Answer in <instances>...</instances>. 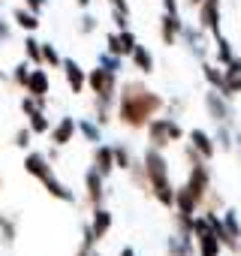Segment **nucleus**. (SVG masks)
I'll use <instances>...</instances> for the list:
<instances>
[{
	"label": "nucleus",
	"mask_w": 241,
	"mask_h": 256,
	"mask_svg": "<svg viewBox=\"0 0 241 256\" xmlns=\"http://www.w3.org/2000/svg\"><path fill=\"white\" fill-rule=\"evenodd\" d=\"M130 64H133L142 76H151V72H154V54H151L145 46H136V52L130 54Z\"/></svg>",
	"instance_id": "26"
},
{
	"label": "nucleus",
	"mask_w": 241,
	"mask_h": 256,
	"mask_svg": "<svg viewBox=\"0 0 241 256\" xmlns=\"http://www.w3.org/2000/svg\"><path fill=\"white\" fill-rule=\"evenodd\" d=\"M127 175H130V181H133V184H136V187H139V190L148 196V199H154V196H151V181H148V169H145V160H142V163H133Z\"/></svg>",
	"instance_id": "27"
},
{
	"label": "nucleus",
	"mask_w": 241,
	"mask_h": 256,
	"mask_svg": "<svg viewBox=\"0 0 241 256\" xmlns=\"http://www.w3.org/2000/svg\"><path fill=\"white\" fill-rule=\"evenodd\" d=\"M0 4H4V0H0Z\"/></svg>",
	"instance_id": "53"
},
{
	"label": "nucleus",
	"mask_w": 241,
	"mask_h": 256,
	"mask_svg": "<svg viewBox=\"0 0 241 256\" xmlns=\"http://www.w3.org/2000/svg\"><path fill=\"white\" fill-rule=\"evenodd\" d=\"M96 64H100L102 70H108V72H120V70H124V58H120V54H112L108 48H106V52H100Z\"/></svg>",
	"instance_id": "34"
},
{
	"label": "nucleus",
	"mask_w": 241,
	"mask_h": 256,
	"mask_svg": "<svg viewBox=\"0 0 241 256\" xmlns=\"http://www.w3.org/2000/svg\"><path fill=\"white\" fill-rule=\"evenodd\" d=\"M106 48L112 52V54H120V58H130L133 52H136V46H139V40H136V34L127 28V30H114V34H108L106 36Z\"/></svg>",
	"instance_id": "9"
},
{
	"label": "nucleus",
	"mask_w": 241,
	"mask_h": 256,
	"mask_svg": "<svg viewBox=\"0 0 241 256\" xmlns=\"http://www.w3.org/2000/svg\"><path fill=\"white\" fill-rule=\"evenodd\" d=\"M12 22H16L24 34H36V30H40V16L30 12L28 6H18V10L12 12Z\"/></svg>",
	"instance_id": "23"
},
{
	"label": "nucleus",
	"mask_w": 241,
	"mask_h": 256,
	"mask_svg": "<svg viewBox=\"0 0 241 256\" xmlns=\"http://www.w3.org/2000/svg\"><path fill=\"white\" fill-rule=\"evenodd\" d=\"M214 142L223 154H232L235 151V136L229 133V124H217V133H214Z\"/></svg>",
	"instance_id": "30"
},
{
	"label": "nucleus",
	"mask_w": 241,
	"mask_h": 256,
	"mask_svg": "<svg viewBox=\"0 0 241 256\" xmlns=\"http://www.w3.org/2000/svg\"><path fill=\"white\" fill-rule=\"evenodd\" d=\"M78 136H84V142L100 145V142H102V126H100L94 118H82V120H78Z\"/></svg>",
	"instance_id": "28"
},
{
	"label": "nucleus",
	"mask_w": 241,
	"mask_h": 256,
	"mask_svg": "<svg viewBox=\"0 0 241 256\" xmlns=\"http://www.w3.org/2000/svg\"><path fill=\"white\" fill-rule=\"evenodd\" d=\"M96 24H100V18H94V16H84V18L78 22V36H90V34L96 30Z\"/></svg>",
	"instance_id": "41"
},
{
	"label": "nucleus",
	"mask_w": 241,
	"mask_h": 256,
	"mask_svg": "<svg viewBox=\"0 0 241 256\" xmlns=\"http://www.w3.org/2000/svg\"><path fill=\"white\" fill-rule=\"evenodd\" d=\"M88 88L94 90V96L118 100V90H120V84H118V72H108V70H102V66L96 64V70L88 72Z\"/></svg>",
	"instance_id": "5"
},
{
	"label": "nucleus",
	"mask_w": 241,
	"mask_h": 256,
	"mask_svg": "<svg viewBox=\"0 0 241 256\" xmlns=\"http://www.w3.org/2000/svg\"><path fill=\"white\" fill-rule=\"evenodd\" d=\"M223 96H238L241 94V58H235L229 66H223V88H220Z\"/></svg>",
	"instance_id": "13"
},
{
	"label": "nucleus",
	"mask_w": 241,
	"mask_h": 256,
	"mask_svg": "<svg viewBox=\"0 0 241 256\" xmlns=\"http://www.w3.org/2000/svg\"><path fill=\"white\" fill-rule=\"evenodd\" d=\"M172 211H184V214H199L202 211L199 202H196V196L187 190V184L184 187H175V208Z\"/></svg>",
	"instance_id": "21"
},
{
	"label": "nucleus",
	"mask_w": 241,
	"mask_h": 256,
	"mask_svg": "<svg viewBox=\"0 0 241 256\" xmlns=\"http://www.w3.org/2000/svg\"><path fill=\"white\" fill-rule=\"evenodd\" d=\"M84 196H88V202H90V208H100V205H106V196H108V190H106V178L90 166L88 172H84Z\"/></svg>",
	"instance_id": "7"
},
{
	"label": "nucleus",
	"mask_w": 241,
	"mask_h": 256,
	"mask_svg": "<svg viewBox=\"0 0 241 256\" xmlns=\"http://www.w3.org/2000/svg\"><path fill=\"white\" fill-rule=\"evenodd\" d=\"M108 4H112V6H120V4H127V0H108Z\"/></svg>",
	"instance_id": "50"
},
{
	"label": "nucleus",
	"mask_w": 241,
	"mask_h": 256,
	"mask_svg": "<svg viewBox=\"0 0 241 256\" xmlns=\"http://www.w3.org/2000/svg\"><path fill=\"white\" fill-rule=\"evenodd\" d=\"M28 94H34V96H48V90H52V78H48V72L46 70H34L30 72V82H28V88H24Z\"/></svg>",
	"instance_id": "20"
},
{
	"label": "nucleus",
	"mask_w": 241,
	"mask_h": 256,
	"mask_svg": "<svg viewBox=\"0 0 241 256\" xmlns=\"http://www.w3.org/2000/svg\"><path fill=\"white\" fill-rule=\"evenodd\" d=\"M181 30H184L181 16L163 12V18H160V40H163V46H175V42L181 40Z\"/></svg>",
	"instance_id": "14"
},
{
	"label": "nucleus",
	"mask_w": 241,
	"mask_h": 256,
	"mask_svg": "<svg viewBox=\"0 0 241 256\" xmlns=\"http://www.w3.org/2000/svg\"><path fill=\"white\" fill-rule=\"evenodd\" d=\"M187 139H190V145L211 163L214 160V154H217V142H214V136H208L205 130H190L187 133Z\"/></svg>",
	"instance_id": "17"
},
{
	"label": "nucleus",
	"mask_w": 241,
	"mask_h": 256,
	"mask_svg": "<svg viewBox=\"0 0 241 256\" xmlns=\"http://www.w3.org/2000/svg\"><path fill=\"white\" fill-rule=\"evenodd\" d=\"M202 28L199 24H184V30H181V40L187 42V48H190V54H196V58H202L205 54V42H202Z\"/></svg>",
	"instance_id": "19"
},
{
	"label": "nucleus",
	"mask_w": 241,
	"mask_h": 256,
	"mask_svg": "<svg viewBox=\"0 0 241 256\" xmlns=\"http://www.w3.org/2000/svg\"><path fill=\"white\" fill-rule=\"evenodd\" d=\"M163 12H169V16H178V0H163Z\"/></svg>",
	"instance_id": "43"
},
{
	"label": "nucleus",
	"mask_w": 241,
	"mask_h": 256,
	"mask_svg": "<svg viewBox=\"0 0 241 256\" xmlns=\"http://www.w3.org/2000/svg\"><path fill=\"white\" fill-rule=\"evenodd\" d=\"M214 60H217L220 66H229V64L235 60V48H232V42L223 36V30L214 36Z\"/></svg>",
	"instance_id": "22"
},
{
	"label": "nucleus",
	"mask_w": 241,
	"mask_h": 256,
	"mask_svg": "<svg viewBox=\"0 0 241 256\" xmlns=\"http://www.w3.org/2000/svg\"><path fill=\"white\" fill-rule=\"evenodd\" d=\"M24 6H28L30 12H36V16H40V12L48 6V0H24Z\"/></svg>",
	"instance_id": "42"
},
{
	"label": "nucleus",
	"mask_w": 241,
	"mask_h": 256,
	"mask_svg": "<svg viewBox=\"0 0 241 256\" xmlns=\"http://www.w3.org/2000/svg\"><path fill=\"white\" fill-rule=\"evenodd\" d=\"M94 169L102 178H108L118 169V163H114V145H96L94 148Z\"/></svg>",
	"instance_id": "15"
},
{
	"label": "nucleus",
	"mask_w": 241,
	"mask_h": 256,
	"mask_svg": "<svg viewBox=\"0 0 241 256\" xmlns=\"http://www.w3.org/2000/svg\"><path fill=\"white\" fill-rule=\"evenodd\" d=\"M223 223H226L229 235H232L235 241H241V223H238V211H235V208H226V211H223Z\"/></svg>",
	"instance_id": "38"
},
{
	"label": "nucleus",
	"mask_w": 241,
	"mask_h": 256,
	"mask_svg": "<svg viewBox=\"0 0 241 256\" xmlns=\"http://www.w3.org/2000/svg\"><path fill=\"white\" fill-rule=\"evenodd\" d=\"M118 256H136V250H133V247H124V250H120Z\"/></svg>",
	"instance_id": "48"
},
{
	"label": "nucleus",
	"mask_w": 241,
	"mask_h": 256,
	"mask_svg": "<svg viewBox=\"0 0 241 256\" xmlns=\"http://www.w3.org/2000/svg\"><path fill=\"white\" fill-rule=\"evenodd\" d=\"M202 4H205V0H187V6H190V10H199Z\"/></svg>",
	"instance_id": "47"
},
{
	"label": "nucleus",
	"mask_w": 241,
	"mask_h": 256,
	"mask_svg": "<svg viewBox=\"0 0 241 256\" xmlns=\"http://www.w3.org/2000/svg\"><path fill=\"white\" fill-rule=\"evenodd\" d=\"M24 172H28L30 178H36V181H46V178L54 175V166H52L48 154H42V151H28V154H24Z\"/></svg>",
	"instance_id": "8"
},
{
	"label": "nucleus",
	"mask_w": 241,
	"mask_h": 256,
	"mask_svg": "<svg viewBox=\"0 0 241 256\" xmlns=\"http://www.w3.org/2000/svg\"><path fill=\"white\" fill-rule=\"evenodd\" d=\"M166 106L169 100L151 90L145 82H124L118 90V120L130 130H145Z\"/></svg>",
	"instance_id": "1"
},
{
	"label": "nucleus",
	"mask_w": 241,
	"mask_h": 256,
	"mask_svg": "<svg viewBox=\"0 0 241 256\" xmlns=\"http://www.w3.org/2000/svg\"><path fill=\"white\" fill-rule=\"evenodd\" d=\"M114 163H118V169L130 172V166L136 163V160H133V151H130L127 145H114Z\"/></svg>",
	"instance_id": "37"
},
{
	"label": "nucleus",
	"mask_w": 241,
	"mask_h": 256,
	"mask_svg": "<svg viewBox=\"0 0 241 256\" xmlns=\"http://www.w3.org/2000/svg\"><path fill=\"white\" fill-rule=\"evenodd\" d=\"M238 145H241V130H238V136H235V148H238Z\"/></svg>",
	"instance_id": "51"
},
{
	"label": "nucleus",
	"mask_w": 241,
	"mask_h": 256,
	"mask_svg": "<svg viewBox=\"0 0 241 256\" xmlns=\"http://www.w3.org/2000/svg\"><path fill=\"white\" fill-rule=\"evenodd\" d=\"M205 108H208V114H211L214 124H232V118H235V112H232V106H229V96H223V94L214 90V88L205 94Z\"/></svg>",
	"instance_id": "6"
},
{
	"label": "nucleus",
	"mask_w": 241,
	"mask_h": 256,
	"mask_svg": "<svg viewBox=\"0 0 241 256\" xmlns=\"http://www.w3.org/2000/svg\"><path fill=\"white\" fill-rule=\"evenodd\" d=\"M24 54L34 66H42V42L34 34H28V40H24Z\"/></svg>",
	"instance_id": "33"
},
{
	"label": "nucleus",
	"mask_w": 241,
	"mask_h": 256,
	"mask_svg": "<svg viewBox=\"0 0 241 256\" xmlns=\"http://www.w3.org/2000/svg\"><path fill=\"white\" fill-rule=\"evenodd\" d=\"M64 78H66V88H70V94H84V88H88V72H84V66L78 64V60H72V58H64Z\"/></svg>",
	"instance_id": "10"
},
{
	"label": "nucleus",
	"mask_w": 241,
	"mask_h": 256,
	"mask_svg": "<svg viewBox=\"0 0 241 256\" xmlns=\"http://www.w3.org/2000/svg\"><path fill=\"white\" fill-rule=\"evenodd\" d=\"M184 157H187V163H190V172H187V190L196 196V202H199V208H202L205 196L214 190V184H211V166H208V160H205L193 145L184 148Z\"/></svg>",
	"instance_id": "3"
},
{
	"label": "nucleus",
	"mask_w": 241,
	"mask_h": 256,
	"mask_svg": "<svg viewBox=\"0 0 241 256\" xmlns=\"http://www.w3.org/2000/svg\"><path fill=\"white\" fill-rule=\"evenodd\" d=\"M76 133H78V120H76V118H60V120L52 126L48 139H52V145L64 148V145H70V142L76 139Z\"/></svg>",
	"instance_id": "12"
},
{
	"label": "nucleus",
	"mask_w": 241,
	"mask_h": 256,
	"mask_svg": "<svg viewBox=\"0 0 241 256\" xmlns=\"http://www.w3.org/2000/svg\"><path fill=\"white\" fill-rule=\"evenodd\" d=\"M10 34H12V30H10V24H6V22H0V42H6V40H10Z\"/></svg>",
	"instance_id": "45"
},
{
	"label": "nucleus",
	"mask_w": 241,
	"mask_h": 256,
	"mask_svg": "<svg viewBox=\"0 0 241 256\" xmlns=\"http://www.w3.org/2000/svg\"><path fill=\"white\" fill-rule=\"evenodd\" d=\"M166 256H196V238L172 232L166 238Z\"/></svg>",
	"instance_id": "16"
},
{
	"label": "nucleus",
	"mask_w": 241,
	"mask_h": 256,
	"mask_svg": "<svg viewBox=\"0 0 241 256\" xmlns=\"http://www.w3.org/2000/svg\"><path fill=\"white\" fill-rule=\"evenodd\" d=\"M28 126L34 130V136H46V133H52V124H48V118H46L42 108H36V112L28 114Z\"/></svg>",
	"instance_id": "29"
},
{
	"label": "nucleus",
	"mask_w": 241,
	"mask_h": 256,
	"mask_svg": "<svg viewBox=\"0 0 241 256\" xmlns=\"http://www.w3.org/2000/svg\"><path fill=\"white\" fill-rule=\"evenodd\" d=\"M30 139H34V130H30V126H22V130L16 133V148L28 151L30 148Z\"/></svg>",
	"instance_id": "40"
},
{
	"label": "nucleus",
	"mask_w": 241,
	"mask_h": 256,
	"mask_svg": "<svg viewBox=\"0 0 241 256\" xmlns=\"http://www.w3.org/2000/svg\"><path fill=\"white\" fill-rule=\"evenodd\" d=\"M148 142L154 145V148H160V151H166L172 142H181V139H187V133H184V126L175 120V118H154L148 126Z\"/></svg>",
	"instance_id": "4"
},
{
	"label": "nucleus",
	"mask_w": 241,
	"mask_h": 256,
	"mask_svg": "<svg viewBox=\"0 0 241 256\" xmlns=\"http://www.w3.org/2000/svg\"><path fill=\"white\" fill-rule=\"evenodd\" d=\"M18 238V217L12 214H0V241H4L6 247H12Z\"/></svg>",
	"instance_id": "25"
},
{
	"label": "nucleus",
	"mask_w": 241,
	"mask_h": 256,
	"mask_svg": "<svg viewBox=\"0 0 241 256\" xmlns=\"http://www.w3.org/2000/svg\"><path fill=\"white\" fill-rule=\"evenodd\" d=\"M199 12V28L202 30H208L211 36H217L220 34V0H205V4L196 10Z\"/></svg>",
	"instance_id": "11"
},
{
	"label": "nucleus",
	"mask_w": 241,
	"mask_h": 256,
	"mask_svg": "<svg viewBox=\"0 0 241 256\" xmlns=\"http://www.w3.org/2000/svg\"><path fill=\"white\" fill-rule=\"evenodd\" d=\"M145 160V169H148V181H151V196L163 205V208H175V184H172V175H169V160L160 148L148 145V151L142 154Z\"/></svg>",
	"instance_id": "2"
},
{
	"label": "nucleus",
	"mask_w": 241,
	"mask_h": 256,
	"mask_svg": "<svg viewBox=\"0 0 241 256\" xmlns=\"http://www.w3.org/2000/svg\"><path fill=\"white\" fill-rule=\"evenodd\" d=\"M112 223H114V217H112V211H108L106 205L94 208V214H90V229H94V235H96L100 241L112 232Z\"/></svg>",
	"instance_id": "18"
},
{
	"label": "nucleus",
	"mask_w": 241,
	"mask_h": 256,
	"mask_svg": "<svg viewBox=\"0 0 241 256\" xmlns=\"http://www.w3.org/2000/svg\"><path fill=\"white\" fill-rule=\"evenodd\" d=\"M0 190H4V175H0Z\"/></svg>",
	"instance_id": "52"
},
{
	"label": "nucleus",
	"mask_w": 241,
	"mask_h": 256,
	"mask_svg": "<svg viewBox=\"0 0 241 256\" xmlns=\"http://www.w3.org/2000/svg\"><path fill=\"white\" fill-rule=\"evenodd\" d=\"M76 256H100V250H96V247H84V244H82V247L76 250Z\"/></svg>",
	"instance_id": "44"
},
{
	"label": "nucleus",
	"mask_w": 241,
	"mask_h": 256,
	"mask_svg": "<svg viewBox=\"0 0 241 256\" xmlns=\"http://www.w3.org/2000/svg\"><path fill=\"white\" fill-rule=\"evenodd\" d=\"M202 76H205L208 88H214V90H220V88H223V70H220V64L205 60V64H202Z\"/></svg>",
	"instance_id": "31"
},
{
	"label": "nucleus",
	"mask_w": 241,
	"mask_h": 256,
	"mask_svg": "<svg viewBox=\"0 0 241 256\" xmlns=\"http://www.w3.org/2000/svg\"><path fill=\"white\" fill-rule=\"evenodd\" d=\"M42 184H46V190H48V196H52V199H60V202H66V205H72V202H76V193H72L64 181H58L54 175H52V178H46Z\"/></svg>",
	"instance_id": "24"
},
{
	"label": "nucleus",
	"mask_w": 241,
	"mask_h": 256,
	"mask_svg": "<svg viewBox=\"0 0 241 256\" xmlns=\"http://www.w3.org/2000/svg\"><path fill=\"white\" fill-rule=\"evenodd\" d=\"M42 66H52V70H64V58H60V52H58L52 42H42Z\"/></svg>",
	"instance_id": "35"
},
{
	"label": "nucleus",
	"mask_w": 241,
	"mask_h": 256,
	"mask_svg": "<svg viewBox=\"0 0 241 256\" xmlns=\"http://www.w3.org/2000/svg\"><path fill=\"white\" fill-rule=\"evenodd\" d=\"M112 22H114L118 30H127V28H130V4L112 6Z\"/></svg>",
	"instance_id": "36"
},
{
	"label": "nucleus",
	"mask_w": 241,
	"mask_h": 256,
	"mask_svg": "<svg viewBox=\"0 0 241 256\" xmlns=\"http://www.w3.org/2000/svg\"><path fill=\"white\" fill-rule=\"evenodd\" d=\"M76 4H78V6H82V10H88V6H90V4H94V0H76Z\"/></svg>",
	"instance_id": "49"
},
{
	"label": "nucleus",
	"mask_w": 241,
	"mask_h": 256,
	"mask_svg": "<svg viewBox=\"0 0 241 256\" xmlns=\"http://www.w3.org/2000/svg\"><path fill=\"white\" fill-rule=\"evenodd\" d=\"M193 220H196V214H184V211H175V214H172L175 232H178V235H187V238H193Z\"/></svg>",
	"instance_id": "32"
},
{
	"label": "nucleus",
	"mask_w": 241,
	"mask_h": 256,
	"mask_svg": "<svg viewBox=\"0 0 241 256\" xmlns=\"http://www.w3.org/2000/svg\"><path fill=\"white\" fill-rule=\"evenodd\" d=\"M169 108H172V112H184V108H187V102H184V100H172V102H169Z\"/></svg>",
	"instance_id": "46"
},
{
	"label": "nucleus",
	"mask_w": 241,
	"mask_h": 256,
	"mask_svg": "<svg viewBox=\"0 0 241 256\" xmlns=\"http://www.w3.org/2000/svg\"><path fill=\"white\" fill-rule=\"evenodd\" d=\"M30 60H24V64H18L16 70H12V84L16 88H28V82H30Z\"/></svg>",
	"instance_id": "39"
}]
</instances>
